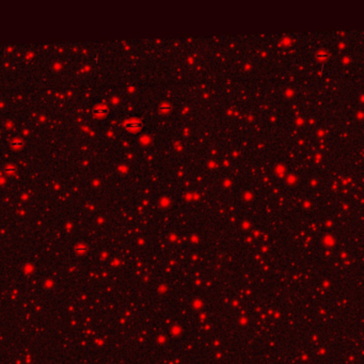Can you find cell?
Wrapping results in <instances>:
<instances>
[{
  "label": "cell",
  "mask_w": 364,
  "mask_h": 364,
  "mask_svg": "<svg viewBox=\"0 0 364 364\" xmlns=\"http://www.w3.org/2000/svg\"><path fill=\"white\" fill-rule=\"evenodd\" d=\"M125 126L128 129H139L141 126V123L139 121H129V122L126 123Z\"/></svg>",
  "instance_id": "7a4b0ae2"
},
{
  "label": "cell",
  "mask_w": 364,
  "mask_h": 364,
  "mask_svg": "<svg viewBox=\"0 0 364 364\" xmlns=\"http://www.w3.org/2000/svg\"><path fill=\"white\" fill-rule=\"evenodd\" d=\"M107 113H108V110H107V108H106V107H104V106H97L96 108L94 109V114H95V116H106Z\"/></svg>",
  "instance_id": "6da1fadb"
}]
</instances>
